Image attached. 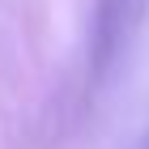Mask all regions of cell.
<instances>
[{
    "mask_svg": "<svg viewBox=\"0 0 149 149\" xmlns=\"http://www.w3.org/2000/svg\"><path fill=\"white\" fill-rule=\"evenodd\" d=\"M124 4H132V0H107V13H119Z\"/></svg>",
    "mask_w": 149,
    "mask_h": 149,
    "instance_id": "6da1fadb",
    "label": "cell"
}]
</instances>
